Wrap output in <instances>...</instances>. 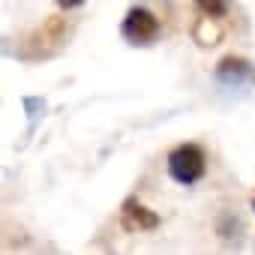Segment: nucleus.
<instances>
[{"mask_svg": "<svg viewBox=\"0 0 255 255\" xmlns=\"http://www.w3.org/2000/svg\"><path fill=\"white\" fill-rule=\"evenodd\" d=\"M165 171L174 183L180 186H195L198 180H204L207 174V153L201 144L195 141H186V144H177L168 156H165Z\"/></svg>", "mask_w": 255, "mask_h": 255, "instance_id": "f257e3e1", "label": "nucleus"}, {"mask_svg": "<svg viewBox=\"0 0 255 255\" xmlns=\"http://www.w3.org/2000/svg\"><path fill=\"white\" fill-rule=\"evenodd\" d=\"M159 30L162 24L147 6H129V12L123 15V24H120V36L129 45H150L156 42Z\"/></svg>", "mask_w": 255, "mask_h": 255, "instance_id": "f03ea898", "label": "nucleus"}, {"mask_svg": "<svg viewBox=\"0 0 255 255\" xmlns=\"http://www.w3.org/2000/svg\"><path fill=\"white\" fill-rule=\"evenodd\" d=\"M120 225H123V231H129V234L156 231L159 228V216L150 207H144L138 198H126L123 207H120Z\"/></svg>", "mask_w": 255, "mask_h": 255, "instance_id": "7ed1b4c3", "label": "nucleus"}, {"mask_svg": "<svg viewBox=\"0 0 255 255\" xmlns=\"http://www.w3.org/2000/svg\"><path fill=\"white\" fill-rule=\"evenodd\" d=\"M252 72L255 69L249 66V60L246 57H234V54L222 57L219 66H216V78L225 81V84H240L243 78H252Z\"/></svg>", "mask_w": 255, "mask_h": 255, "instance_id": "20e7f679", "label": "nucleus"}, {"mask_svg": "<svg viewBox=\"0 0 255 255\" xmlns=\"http://www.w3.org/2000/svg\"><path fill=\"white\" fill-rule=\"evenodd\" d=\"M192 36H195V42L198 45H216L219 42V36H222V30H219V24L216 21H210V18H198L195 21V27H192Z\"/></svg>", "mask_w": 255, "mask_h": 255, "instance_id": "39448f33", "label": "nucleus"}, {"mask_svg": "<svg viewBox=\"0 0 255 255\" xmlns=\"http://www.w3.org/2000/svg\"><path fill=\"white\" fill-rule=\"evenodd\" d=\"M195 9L201 12V18H210V21H219V18L228 15V3H216V0L213 3H207V0L204 3H195Z\"/></svg>", "mask_w": 255, "mask_h": 255, "instance_id": "423d86ee", "label": "nucleus"}, {"mask_svg": "<svg viewBox=\"0 0 255 255\" xmlns=\"http://www.w3.org/2000/svg\"><path fill=\"white\" fill-rule=\"evenodd\" d=\"M252 210H255V195H252Z\"/></svg>", "mask_w": 255, "mask_h": 255, "instance_id": "0eeeda50", "label": "nucleus"}, {"mask_svg": "<svg viewBox=\"0 0 255 255\" xmlns=\"http://www.w3.org/2000/svg\"><path fill=\"white\" fill-rule=\"evenodd\" d=\"M252 81H255V72H252Z\"/></svg>", "mask_w": 255, "mask_h": 255, "instance_id": "6e6552de", "label": "nucleus"}]
</instances>
